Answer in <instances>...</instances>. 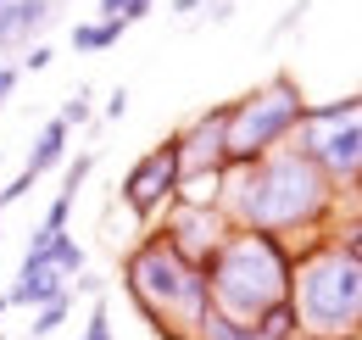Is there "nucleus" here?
Segmentation results:
<instances>
[{
    "label": "nucleus",
    "mask_w": 362,
    "mask_h": 340,
    "mask_svg": "<svg viewBox=\"0 0 362 340\" xmlns=\"http://www.w3.org/2000/svg\"><path fill=\"white\" fill-rule=\"evenodd\" d=\"M218 207H223L228 229H257V234L290 240L296 229H329L334 207H340V190L296 145H279L262 162L223 173Z\"/></svg>",
    "instance_id": "nucleus-1"
},
{
    "label": "nucleus",
    "mask_w": 362,
    "mask_h": 340,
    "mask_svg": "<svg viewBox=\"0 0 362 340\" xmlns=\"http://www.w3.org/2000/svg\"><path fill=\"white\" fill-rule=\"evenodd\" d=\"M123 290L156 340H201V324L212 312L206 268L184 262L162 229L139 234V246L123 256Z\"/></svg>",
    "instance_id": "nucleus-2"
},
{
    "label": "nucleus",
    "mask_w": 362,
    "mask_h": 340,
    "mask_svg": "<svg viewBox=\"0 0 362 340\" xmlns=\"http://www.w3.org/2000/svg\"><path fill=\"white\" fill-rule=\"evenodd\" d=\"M290 279H296V246L257 229H228V240L206 262L212 312L234 324H257L268 307L290 301Z\"/></svg>",
    "instance_id": "nucleus-3"
},
{
    "label": "nucleus",
    "mask_w": 362,
    "mask_h": 340,
    "mask_svg": "<svg viewBox=\"0 0 362 340\" xmlns=\"http://www.w3.org/2000/svg\"><path fill=\"white\" fill-rule=\"evenodd\" d=\"M290 307L301 340H362V256L340 251L329 234H313L296 251Z\"/></svg>",
    "instance_id": "nucleus-4"
},
{
    "label": "nucleus",
    "mask_w": 362,
    "mask_h": 340,
    "mask_svg": "<svg viewBox=\"0 0 362 340\" xmlns=\"http://www.w3.org/2000/svg\"><path fill=\"white\" fill-rule=\"evenodd\" d=\"M301 112H307V95L284 73L268 79V84H257L240 101H228V128H223L228 168H251V162L273 157L279 145H290L296 128H301Z\"/></svg>",
    "instance_id": "nucleus-5"
},
{
    "label": "nucleus",
    "mask_w": 362,
    "mask_h": 340,
    "mask_svg": "<svg viewBox=\"0 0 362 340\" xmlns=\"http://www.w3.org/2000/svg\"><path fill=\"white\" fill-rule=\"evenodd\" d=\"M296 151L317 162V173L334 190H362V95L346 101H307Z\"/></svg>",
    "instance_id": "nucleus-6"
},
{
    "label": "nucleus",
    "mask_w": 362,
    "mask_h": 340,
    "mask_svg": "<svg viewBox=\"0 0 362 340\" xmlns=\"http://www.w3.org/2000/svg\"><path fill=\"white\" fill-rule=\"evenodd\" d=\"M123 207L139 217V223H151L156 212H168L173 207V196H179V140L168 134V140H156L145 157H139L134 168L123 173Z\"/></svg>",
    "instance_id": "nucleus-7"
},
{
    "label": "nucleus",
    "mask_w": 362,
    "mask_h": 340,
    "mask_svg": "<svg viewBox=\"0 0 362 340\" xmlns=\"http://www.w3.org/2000/svg\"><path fill=\"white\" fill-rule=\"evenodd\" d=\"M223 128H228V101L223 106H206L201 118H189V123L173 134V140H179V190L184 184H218L228 173Z\"/></svg>",
    "instance_id": "nucleus-8"
},
{
    "label": "nucleus",
    "mask_w": 362,
    "mask_h": 340,
    "mask_svg": "<svg viewBox=\"0 0 362 340\" xmlns=\"http://www.w3.org/2000/svg\"><path fill=\"white\" fill-rule=\"evenodd\" d=\"M162 234H168V246H173L184 262L206 268L212 251L228 240V217H223L218 201H173V207H168V223H162Z\"/></svg>",
    "instance_id": "nucleus-9"
},
{
    "label": "nucleus",
    "mask_w": 362,
    "mask_h": 340,
    "mask_svg": "<svg viewBox=\"0 0 362 340\" xmlns=\"http://www.w3.org/2000/svg\"><path fill=\"white\" fill-rule=\"evenodd\" d=\"M67 296V273L45 256H28L23 251V268H17V279H11V290H6V307H45V301Z\"/></svg>",
    "instance_id": "nucleus-10"
},
{
    "label": "nucleus",
    "mask_w": 362,
    "mask_h": 340,
    "mask_svg": "<svg viewBox=\"0 0 362 340\" xmlns=\"http://www.w3.org/2000/svg\"><path fill=\"white\" fill-rule=\"evenodd\" d=\"M50 23V0H6L0 11V50L6 45H34V34Z\"/></svg>",
    "instance_id": "nucleus-11"
},
{
    "label": "nucleus",
    "mask_w": 362,
    "mask_h": 340,
    "mask_svg": "<svg viewBox=\"0 0 362 340\" xmlns=\"http://www.w3.org/2000/svg\"><path fill=\"white\" fill-rule=\"evenodd\" d=\"M67 140H73V128L62 123V118H50V123L40 128V140H34V151H28V162H23V178L40 184L50 168H62V162H67Z\"/></svg>",
    "instance_id": "nucleus-12"
},
{
    "label": "nucleus",
    "mask_w": 362,
    "mask_h": 340,
    "mask_svg": "<svg viewBox=\"0 0 362 340\" xmlns=\"http://www.w3.org/2000/svg\"><path fill=\"white\" fill-rule=\"evenodd\" d=\"M123 28H129V23H112V17L78 23V28H73V50H112V45L123 40Z\"/></svg>",
    "instance_id": "nucleus-13"
},
{
    "label": "nucleus",
    "mask_w": 362,
    "mask_h": 340,
    "mask_svg": "<svg viewBox=\"0 0 362 340\" xmlns=\"http://www.w3.org/2000/svg\"><path fill=\"white\" fill-rule=\"evenodd\" d=\"M251 329H257V340H301V329H296V307H290V301L268 307Z\"/></svg>",
    "instance_id": "nucleus-14"
},
{
    "label": "nucleus",
    "mask_w": 362,
    "mask_h": 340,
    "mask_svg": "<svg viewBox=\"0 0 362 340\" xmlns=\"http://www.w3.org/2000/svg\"><path fill=\"white\" fill-rule=\"evenodd\" d=\"M67 312H73V290H67V296H56V301H45V307H34V324H28V335H34V340L56 335V329L67 324Z\"/></svg>",
    "instance_id": "nucleus-15"
},
{
    "label": "nucleus",
    "mask_w": 362,
    "mask_h": 340,
    "mask_svg": "<svg viewBox=\"0 0 362 340\" xmlns=\"http://www.w3.org/2000/svg\"><path fill=\"white\" fill-rule=\"evenodd\" d=\"M329 240L340 246V251H351V256H362V212L357 217H340L334 229H329Z\"/></svg>",
    "instance_id": "nucleus-16"
},
{
    "label": "nucleus",
    "mask_w": 362,
    "mask_h": 340,
    "mask_svg": "<svg viewBox=\"0 0 362 340\" xmlns=\"http://www.w3.org/2000/svg\"><path fill=\"white\" fill-rule=\"evenodd\" d=\"M56 118H62L67 128H84V123L95 118V106H90V89H78L73 101H62V112H56Z\"/></svg>",
    "instance_id": "nucleus-17"
},
{
    "label": "nucleus",
    "mask_w": 362,
    "mask_h": 340,
    "mask_svg": "<svg viewBox=\"0 0 362 340\" xmlns=\"http://www.w3.org/2000/svg\"><path fill=\"white\" fill-rule=\"evenodd\" d=\"M50 56H56L50 45H28V56H23V73H45V67H50Z\"/></svg>",
    "instance_id": "nucleus-18"
},
{
    "label": "nucleus",
    "mask_w": 362,
    "mask_h": 340,
    "mask_svg": "<svg viewBox=\"0 0 362 340\" xmlns=\"http://www.w3.org/2000/svg\"><path fill=\"white\" fill-rule=\"evenodd\" d=\"M123 112H129V89H112V95H106V123H117Z\"/></svg>",
    "instance_id": "nucleus-19"
},
{
    "label": "nucleus",
    "mask_w": 362,
    "mask_h": 340,
    "mask_svg": "<svg viewBox=\"0 0 362 340\" xmlns=\"http://www.w3.org/2000/svg\"><path fill=\"white\" fill-rule=\"evenodd\" d=\"M17 79H23V67H6V62H0V106H6V95L17 89Z\"/></svg>",
    "instance_id": "nucleus-20"
},
{
    "label": "nucleus",
    "mask_w": 362,
    "mask_h": 340,
    "mask_svg": "<svg viewBox=\"0 0 362 340\" xmlns=\"http://www.w3.org/2000/svg\"><path fill=\"white\" fill-rule=\"evenodd\" d=\"M123 11H129V0H100V17H112V23H123Z\"/></svg>",
    "instance_id": "nucleus-21"
},
{
    "label": "nucleus",
    "mask_w": 362,
    "mask_h": 340,
    "mask_svg": "<svg viewBox=\"0 0 362 340\" xmlns=\"http://www.w3.org/2000/svg\"><path fill=\"white\" fill-rule=\"evenodd\" d=\"M195 6H201V0H173V11H195Z\"/></svg>",
    "instance_id": "nucleus-22"
},
{
    "label": "nucleus",
    "mask_w": 362,
    "mask_h": 340,
    "mask_svg": "<svg viewBox=\"0 0 362 340\" xmlns=\"http://www.w3.org/2000/svg\"><path fill=\"white\" fill-rule=\"evenodd\" d=\"M0 318H6V296H0Z\"/></svg>",
    "instance_id": "nucleus-23"
},
{
    "label": "nucleus",
    "mask_w": 362,
    "mask_h": 340,
    "mask_svg": "<svg viewBox=\"0 0 362 340\" xmlns=\"http://www.w3.org/2000/svg\"><path fill=\"white\" fill-rule=\"evenodd\" d=\"M0 340H6V335H0Z\"/></svg>",
    "instance_id": "nucleus-24"
}]
</instances>
